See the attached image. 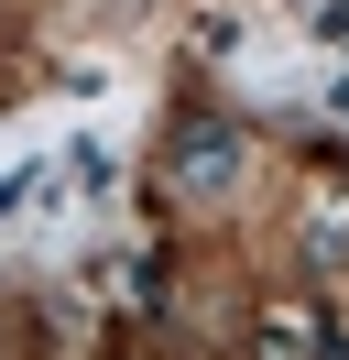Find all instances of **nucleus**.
Listing matches in <instances>:
<instances>
[{"label":"nucleus","instance_id":"1","mask_svg":"<svg viewBox=\"0 0 349 360\" xmlns=\"http://www.w3.org/2000/svg\"><path fill=\"white\" fill-rule=\"evenodd\" d=\"M164 164H174V186H186V197H218V186H229V131H186Z\"/></svg>","mask_w":349,"mask_h":360}]
</instances>
